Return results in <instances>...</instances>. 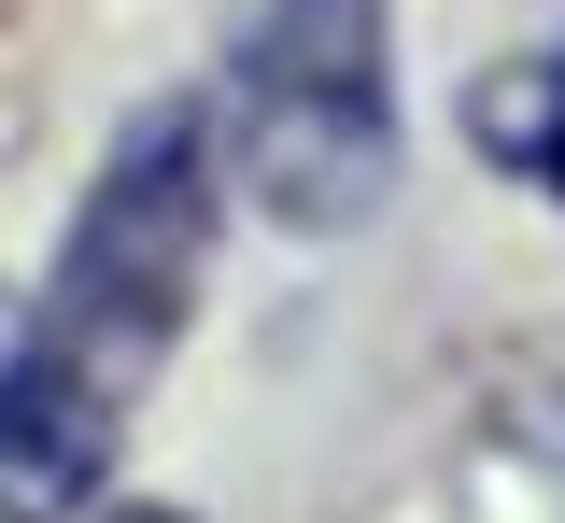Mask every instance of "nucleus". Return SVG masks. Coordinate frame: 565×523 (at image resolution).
Returning <instances> with one entry per match:
<instances>
[{
	"label": "nucleus",
	"instance_id": "2",
	"mask_svg": "<svg viewBox=\"0 0 565 523\" xmlns=\"http://www.w3.org/2000/svg\"><path fill=\"white\" fill-rule=\"evenodd\" d=\"M212 170L282 226V241H353L396 199V29L382 0H255L226 99H212Z\"/></svg>",
	"mask_w": 565,
	"mask_h": 523
},
{
	"label": "nucleus",
	"instance_id": "1",
	"mask_svg": "<svg viewBox=\"0 0 565 523\" xmlns=\"http://www.w3.org/2000/svg\"><path fill=\"white\" fill-rule=\"evenodd\" d=\"M212 213H226L212 99H141L57 241V284L29 298L14 354H0V523L99 510V481H114V452L141 425V382L199 325Z\"/></svg>",
	"mask_w": 565,
	"mask_h": 523
},
{
	"label": "nucleus",
	"instance_id": "3",
	"mask_svg": "<svg viewBox=\"0 0 565 523\" xmlns=\"http://www.w3.org/2000/svg\"><path fill=\"white\" fill-rule=\"evenodd\" d=\"M467 128H481L494 170H523V184H552V199H565V43H552V57H523V72H481Z\"/></svg>",
	"mask_w": 565,
	"mask_h": 523
}]
</instances>
